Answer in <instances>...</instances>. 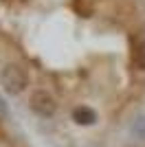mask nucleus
<instances>
[{
    "label": "nucleus",
    "mask_w": 145,
    "mask_h": 147,
    "mask_svg": "<svg viewBox=\"0 0 145 147\" xmlns=\"http://www.w3.org/2000/svg\"><path fill=\"white\" fill-rule=\"evenodd\" d=\"M70 117L77 125H84V127H90V125H95V123L99 121L97 112L92 110L90 105H77V108H72Z\"/></svg>",
    "instance_id": "7ed1b4c3"
},
{
    "label": "nucleus",
    "mask_w": 145,
    "mask_h": 147,
    "mask_svg": "<svg viewBox=\"0 0 145 147\" xmlns=\"http://www.w3.org/2000/svg\"><path fill=\"white\" fill-rule=\"evenodd\" d=\"M132 134L139 138H145V117H139L132 123Z\"/></svg>",
    "instance_id": "39448f33"
},
{
    "label": "nucleus",
    "mask_w": 145,
    "mask_h": 147,
    "mask_svg": "<svg viewBox=\"0 0 145 147\" xmlns=\"http://www.w3.org/2000/svg\"><path fill=\"white\" fill-rule=\"evenodd\" d=\"M0 119H7V103L2 101V97H0Z\"/></svg>",
    "instance_id": "423d86ee"
},
{
    "label": "nucleus",
    "mask_w": 145,
    "mask_h": 147,
    "mask_svg": "<svg viewBox=\"0 0 145 147\" xmlns=\"http://www.w3.org/2000/svg\"><path fill=\"white\" fill-rule=\"evenodd\" d=\"M132 66L136 70H145V35H139L132 49Z\"/></svg>",
    "instance_id": "20e7f679"
},
{
    "label": "nucleus",
    "mask_w": 145,
    "mask_h": 147,
    "mask_svg": "<svg viewBox=\"0 0 145 147\" xmlns=\"http://www.w3.org/2000/svg\"><path fill=\"white\" fill-rule=\"evenodd\" d=\"M29 110L40 119H53L57 114V99L48 90H33L29 97Z\"/></svg>",
    "instance_id": "f03ea898"
},
{
    "label": "nucleus",
    "mask_w": 145,
    "mask_h": 147,
    "mask_svg": "<svg viewBox=\"0 0 145 147\" xmlns=\"http://www.w3.org/2000/svg\"><path fill=\"white\" fill-rule=\"evenodd\" d=\"M0 86L7 94H20L29 86V75L20 64H5L0 68Z\"/></svg>",
    "instance_id": "f257e3e1"
}]
</instances>
